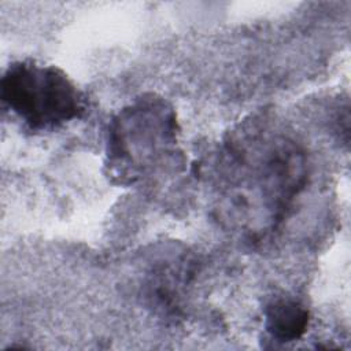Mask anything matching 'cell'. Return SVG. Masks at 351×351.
<instances>
[{"label":"cell","instance_id":"6da1fadb","mask_svg":"<svg viewBox=\"0 0 351 351\" xmlns=\"http://www.w3.org/2000/svg\"><path fill=\"white\" fill-rule=\"evenodd\" d=\"M219 165V211L251 239L277 229L308 174L303 147L269 123L245 128L232 137Z\"/></svg>","mask_w":351,"mask_h":351},{"label":"cell","instance_id":"7a4b0ae2","mask_svg":"<svg viewBox=\"0 0 351 351\" xmlns=\"http://www.w3.org/2000/svg\"><path fill=\"white\" fill-rule=\"evenodd\" d=\"M177 134L176 112L162 97L143 96L123 107L107 130L108 176L122 185L138 181L170 152Z\"/></svg>","mask_w":351,"mask_h":351},{"label":"cell","instance_id":"3957f363","mask_svg":"<svg viewBox=\"0 0 351 351\" xmlns=\"http://www.w3.org/2000/svg\"><path fill=\"white\" fill-rule=\"evenodd\" d=\"M3 104L33 130H51L80 118L84 97L56 66L34 60L11 63L0 81Z\"/></svg>","mask_w":351,"mask_h":351},{"label":"cell","instance_id":"277c9868","mask_svg":"<svg viewBox=\"0 0 351 351\" xmlns=\"http://www.w3.org/2000/svg\"><path fill=\"white\" fill-rule=\"evenodd\" d=\"M310 313L293 298H277L265 308V328L277 341L289 343L300 339L307 330Z\"/></svg>","mask_w":351,"mask_h":351}]
</instances>
